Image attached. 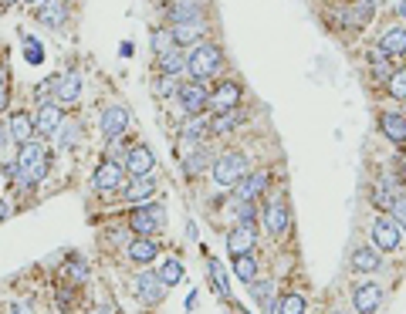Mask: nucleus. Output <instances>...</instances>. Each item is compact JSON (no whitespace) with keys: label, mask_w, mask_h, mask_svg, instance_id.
I'll return each mask as SVG.
<instances>
[{"label":"nucleus","mask_w":406,"mask_h":314,"mask_svg":"<svg viewBox=\"0 0 406 314\" xmlns=\"http://www.w3.org/2000/svg\"><path fill=\"white\" fill-rule=\"evenodd\" d=\"M224 65V54L217 44H193V51L186 54V71L193 75V81H206L210 75H217Z\"/></svg>","instance_id":"nucleus-1"},{"label":"nucleus","mask_w":406,"mask_h":314,"mask_svg":"<svg viewBox=\"0 0 406 314\" xmlns=\"http://www.w3.org/2000/svg\"><path fill=\"white\" fill-rule=\"evenodd\" d=\"M17 166H21V179L34 183L47 176V153L41 142H21V153H17Z\"/></svg>","instance_id":"nucleus-2"},{"label":"nucleus","mask_w":406,"mask_h":314,"mask_svg":"<svg viewBox=\"0 0 406 314\" xmlns=\"http://www.w3.org/2000/svg\"><path fill=\"white\" fill-rule=\"evenodd\" d=\"M153 47H156V54H166V51L176 47V41H173V34H169V27H162V31L153 34Z\"/></svg>","instance_id":"nucleus-40"},{"label":"nucleus","mask_w":406,"mask_h":314,"mask_svg":"<svg viewBox=\"0 0 406 314\" xmlns=\"http://www.w3.org/2000/svg\"><path fill=\"white\" fill-rule=\"evenodd\" d=\"M92 183H95L98 193H112V190H119L122 186V166L119 162H112V159L102 162V166L95 169V179H92Z\"/></svg>","instance_id":"nucleus-12"},{"label":"nucleus","mask_w":406,"mask_h":314,"mask_svg":"<svg viewBox=\"0 0 406 314\" xmlns=\"http://www.w3.org/2000/svg\"><path fill=\"white\" fill-rule=\"evenodd\" d=\"M393 190H389V183H379L376 190H372V206H379V210H389L393 206Z\"/></svg>","instance_id":"nucleus-38"},{"label":"nucleus","mask_w":406,"mask_h":314,"mask_svg":"<svg viewBox=\"0 0 406 314\" xmlns=\"http://www.w3.org/2000/svg\"><path fill=\"white\" fill-rule=\"evenodd\" d=\"M129 227L139 236H153L162 227V206H139V210L129 216Z\"/></svg>","instance_id":"nucleus-7"},{"label":"nucleus","mask_w":406,"mask_h":314,"mask_svg":"<svg viewBox=\"0 0 406 314\" xmlns=\"http://www.w3.org/2000/svg\"><path fill=\"white\" fill-rule=\"evenodd\" d=\"M24 58H28V65H41L44 61V47H41L38 38H24Z\"/></svg>","instance_id":"nucleus-39"},{"label":"nucleus","mask_w":406,"mask_h":314,"mask_svg":"<svg viewBox=\"0 0 406 314\" xmlns=\"http://www.w3.org/2000/svg\"><path fill=\"white\" fill-rule=\"evenodd\" d=\"M28 3H41V0H28Z\"/></svg>","instance_id":"nucleus-54"},{"label":"nucleus","mask_w":406,"mask_h":314,"mask_svg":"<svg viewBox=\"0 0 406 314\" xmlns=\"http://www.w3.org/2000/svg\"><path fill=\"white\" fill-rule=\"evenodd\" d=\"M372 14H376V7H372V3L352 0V3L342 10V24H345V27H352V31H363L365 24L372 21Z\"/></svg>","instance_id":"nucleus-16"},{"label":"nucleus","mask_w":406,"mask_h":314,"mask_svg":"<svg viewBox=\"0 0 406 314\" xmlns=\"http://www.w3.org/2000/svg\"><path fill=\"white\" fill-rule=\"evenodd\" d=\"M363 3H372V7H376V3H379V0H363Z\"/></svg>","instance_id":"nucleus-53"},{"label":"nucleus","mask_w":406,"mask_h":314,"mask_svg":"<svg viewBox=\"0 0 406 314\" xmlns=\"http://www.w3.org/2000/svg\"><path fill=\"white\" fill-rule=\"evenodd\" d=\"M176 95H180L183 115H203V109H210V91L203 88V81H186V85H180Z\"/></svg>","instance_id":"nucleus-4"},{"label":"nucleus","mask_w":406,"mask_h":314,"mask_svg":"<svg viewBox=\"0 0 406 314\" xmlns=\"http://www.w3.org/2000/svg\"><path fill=\"white\" fill-rule=\"evenodd\" d=\"M7 216H10V203H3V199H0V223H3Z\"/></svg>","instance_id":"nucleus-48"},{"label":"nucleus","mask_w":406,"mask_h":314,"mask_svg":"<svg viewBox=\"0 0 406 314\" xmlns=\"http://www.w3.org/2000/svg\"><path fill=\"white\" fill-rule=\"evenodd\" d=\"M389 216H393V220H396V223H400V227L406 230V197H396V199H393V206H389Z\"/></svg>","instance_id":"nucleus-42"},{"label":"nucleus","mask_w":406,"mask_h":314,"mask_svg":"<svg viewBox=\"0 0 406 314\" xmlns=\"http://www.w3.org/2000/svg\"><path fill=\"white\" fill-rule=\"evenodd\" d=\"M275 311L278 314H305V298H301V294H284Z\"/></svg>","instance_id":"nucleus-34"},{"label":"nucleus","mask_w":406,"mask_h":314,"mask_svg":"<svg viewBox=\"0 0 406 314\" xmlns=\"http://www.w3.org/2000/svg\"><path fill=\"white\" fill-rule=\"evenodd\" d=\"M75 139H78V122H65L61 118V125H58V146H75Z\"/></svg>","instance_id":"nucleus-37"},{"label":"nucleus","mask_w":406,"mask_h":314,"mask_svg":"<svg viewBox=\"0 0 406 314\" xmlns=\"http://www.w3.org/2000/svg\"><path fill=\"white\" fill-rule=\"evenodd\" d=\"M379 51H386L389 58H403L406 54V27H389L379 38Z\"/></svg>","instance_id":"nucleus-21"},{"label":"nucleus","mask_w":406,"mask_h":314,"mask_svg":"<svg viewBox=\"0 0 406 314\" xmlns=\"http://www.w3.org/2000/svg\"><path fill=\"white\" fill-rule=\"evenodd\" d=\"M160 280L162 284H180V280H183V264H180V260H166L160 271Z\"/></svg>","instance_id":"nucleus-36"},{"label":"nucleus","mask_w":406,"mask_h":314,"mask_svg":"<svg viewBox=\"0 0 406 314\" xmlns=\"http://www.w3.org/2000/svg\"><path fill=\"white\" fill-rule=\"evenodd\" d=\"M156 193V183H153V176H136L132 183H129V190H125V197L132 199V203H142V199H149Z\"/></svg>","instance_id":"nucleus-28"},{"label":"nucleus","mask_w":406,"mask_h":314,"mask_svg":"<svg viewBox=\"0 0 406 314\" xmlns=\"http://www.w3.org/2000/svg\"><path fill=\"white\" fill-rule=\"evenodd\" d=\"M7 98H10V85H7V75H0V112H7Z\"/></svg>","instance_id":"nucleus-45"},{"label":"nucleus","mask_w":406,"mask_h":314,"mask_svg":"<svg viewBox=\"0 0 406 314\" xmlns=\"http://www.w3.org/2000/svg\"><path fill=\"white\" fill-rule=\"evenodd\" d=\"M379 128H383V135L389 139V142H406V115L403 112H383L379 115Z\"/></svg>","instance_id":"nucleus-18"},{"label":"nucleus","mask_w":406,"mask_h":314,"mask_svg":"<svg viewBox=\"0 0 406 314\" xmlns=\"http://www.w3.org/2000/svg\"><path fill=\"white\" fill-rule=\"evenodd\" d=\"M156 254H160V243H153V236H139L129 243V260L136 264H153Z\"/></svg>","instance_id":"nucleus-20"},{"label":"nucleus","mask_w":406,"mask_h":314,"mask_svg":"<svg viewBox=\"0 0 406 314\" xmlns=\"http://www.w3.org/2000/svg\"><path fill=\"white\" fill-rule=\"evenodd\" d=\"M352 298H356V311L372 314V311H379V304H383V287L379 284H359L352 291Z\"/></svg>","instance_id":"nucleus-14"},{"label":"nucleus","mask_w":406,"mask_h":314,"mask_svg":"<svg viewBox=\"0 0 406 314\" xmlns=\"http://www.w3.org/2000/svg\"><path fill=\"white\" fill-rule=\"evenodd\" d=\"M372 243H376V250H400L403 247V227L393 216H379L372 223Z\"/></svg>","instance_id":"nucleus-5"},{"label":"nucleus","mask_w":406,"mask_h":314,"mask_svg":"<svg viewBox=\"0 0 406 314\" xmlns=\"http://www.w3.org/2000/svg\"><path fill=\"white\" fill-rule=\"evenodd\" d=\"M210 274H213V280H217V291H220L224 298H231V291H227V284H224V271H220L217 260H210Z\"/></svg>","instance_id":"nucleus-44"},{"label":"nucleus","mask_w":406,"mask_h":314,"mask_svg":"<svg viewBox=\"0 0 406 314\" xmlns=\"http://www.w3.org/2000/svg\"><path fill=\"white\" fill-rule=\"evenodd\" d=\"M180 135H183V139H190V142H200V139H206V135H210V118L186 115V122L180 125Z\"/></svg>","instance_id":"nucleus-24"},{"label":"nucleus","mask_w":406,"mask_h":314,"mask_svg":"<svg viewBox=\"0 0 406 314\" xmlns=\"http://www.w3.org/2000/svg\"><path fill=\"white\" fill-rule=\"evenodd\" d=\"M169 34H173V41H176V47L180 44H200V38L206 34V21L203 17H193V21H176L173 27H169Z\"/></svg>","instance_id":"nucleus-9"},{"label":"nucleus","mask_w":406,"mask_h":314,"mask_svg":"<svg viewBox=\"0 0 406 314\" xmlns=\"http://www.w3.org/2000/svg\"><path fill=\"white\" fill-rule=\"evenodd\" d=\"M14 314H31L28 308H14Z\"/></svg>","instance_id":"nucleus-50"},{"label":"nucleus","mask_w":406,"mask_h":314,"mask_svg":"<svg viewBox=\"0 0 406 314\" xmlns=\"http://www.w3.org/2000/svg\"><path fill=\"white\" fill-rule=\"evenodd\" d=\"M379 250L376 247H359V250H352V271H359V274H372V271H379Z\"/></svg>","instance_id":"nucleus-23"},{"label":"nucleus","mask_w":406,"mask_h":314,"mask_svg":"<svg viewBox=\"0 0 406 314\" xmlns=\"http://www.w3.org/2000/svg\"><path fill=\"white\" fill-rule=\"evenodd\" d=\"M169 17H173V24L176 21H193V17H203V7L197 0H176V3H169Z\"/></svg>","instance_id":"nucleus-29"},{"label":"nucleus","mask_w":406,"mask_h":314,"mask_svg":"<svg viewBox=\"0 0 406 314\" xmlns=\"http://www.w3.org/2000/svg\"><path fill=\"white\" fill-rule=\"evenodd\" d=\"M264 223H268V230L275 236H281L284 230H288V223H291V220H288V206H281V203L268 206V210H264Z\"/></svg>","instance_id":"nucleus-26"},{"label":"nucleus","mask_w":406,"mask_h":314,"mask_svg":"<svg viewBox=\"0 0 406 314\" xmlns=\"http://www.w3.org/2000/svg\"><path fill=\"white\" fill-rule=\"evenodd\" d=\"M241 85L237 81H220V88L210 95V112H231L241 102Z\"/></svg>","instance_id":"nucleus-10"},{"label":"nucleus","mask_w":406,"mask_h":314,"mask_svg":"<svg viewBox=\"0 0 406 314\" xmlns=\"http://www.w3.org/2000/svg\"><path fill=\"white\" fill-rule=\"evenodd\" d=\"M257 243V234H254V227L250 223H241V227H234L231 236H227V250L234 254V257H241V254H250V247Z\"/></svg>","instance_id":"nucleus-17"},{"label":"nucleus","mask_w":406,"mask_h":314,"mask_svg":"<svg viewBox=\"0 0 406 314\" xmlns=\"http://www.w3.org/2000/svg\"><path fill=\"white\" fill-rule=\"evenodd\" d=\"M125 125H129V109L125 105H109L102 112V132H105V139H119L122 132H125Z\"/></svg>","instance_id":"nucleus-13"},{"label":"nucleus","mask_w":406,"mask_h":314,"mask_svg":"<svg viewBox=\"0 0 406 314\" xmlns=\"http://www.w3.org/2000/svg\"><path fill=\"white\" fill-rule=\"evenodd\" d=\"M183 68H186V54H180L176 47L166 51V54H160V71L162 75H176V78H180Z\"/></svg>","instance_id":"nucleus-31"},{"label":"nucleus","mask_w":406,"mask_h":314,"mask_svg":"<svg viewBox=\"0 0 406 314\" xmlns=\"http://www.w3.org/2000/svg\"><path fill=\"white\" fill-rule=\"evenodd\" d=\"M237 122H241V112H237V109H231V112H213V118H210V135H224V132H231Z\"/></svg>","instance_id":"nucleus-30"},{"label":"nucleus","mask_w":406,"mask_h":314,"mask_svg":"<svg viewBox=\"0 0 406 314\" xmlns=\"http://www.w3.org/2000/svg\"><path fill=\"white\" fill-rule=\"evenodd\" d=\"M78 95H81V78L78 75H65V78L58 75V85H54V98H58V105H61V102H75Z\"/></svg>","instance_id":"nucleus-25"},{"label":"nucleus","mask_w":406,"mask_h":314,"mask_svg":"<svg viewBox=\"0 0 406 314\" xmlns=\"http://www.w3.org/2000/svg\"><path fill=\"white\" fill-rule=\"evenodd\" d=\"M369 68H372V75H376L379 81H386L389 75H393V68H389V54H386V51H379V47H376V51H369Z\"/></svg>","instance_id":"nucleus-32"},{"label":"nucleus","mask_w":406,"mask_h":314,"mask_svg":"<svg viewBox=\"0 0 406 314\" xmlns=\"http://www.w3.org/2000/svg\"><path fill=\"white\" fill-rule=\"evenodd\" d=\"M244 176H247V156L244 153H224L213 162V179L220 186H237Z\"/></svg>","instance_id":"nucleus-3"},{"label":"nucleus","mask_w":406,"mask_h":314,"mask_svg":"<svg viewBox=\"0 0 406 314\" xmlns=\"http://www.w3.org/2000/svg\"><path fill=\"white\" fill-rule=\"evenodd\" d=\"M396 10H400V17H406V0H400V7H396Z\"/></svg>","instance_id":"nucleus-49"},{"label":"nucleus","mask_w":406,"mask_h":314,"mask_svg":"<svg viewBox=\"0 0 406 314\" xmlns=\"http://www.w3.org/2000/svg\"><path fill=\"white\" fill-rule=\"evenodd\" d=\"M162 294H166V284L160 280L156 271H142V274L136 277V298L142 304H160Z\"/></svg>","instance_id":"nucleus-8"},{"label":"nucleus","mask_w":406,"mask_h":314,"mask_svg":"<svg viewBox=\"0 0 406 314\" xmlns=\"http://www.w3.org/2000/svg\"><path fill=\"white\" fill-rule=\"evenodd\" d=\"M403 172H406V169H403Z\"/></svg>","instance_id":"nucleus-55"},{"label":"nucleus","mask_w":406,"mask_h":314,"mask_svg":"<svg viewBox=\"0 0 406 314\" xmlns=\"http://www.w3.org/2000/svg\"><path fill=\"white\" fill-rule=\"evenodd\" d=\"M183 169H186V176H197V172H203V169H206V153H197V156H190Z\"/></svg>","instance_id":"nucleus-43"},{"label":"nucleus","mask_w":406,"mask_h":314,"mask_svg":"<svg viewBox=\"0 0 406 314\" xmlns=\"http://www.w3.org/2000/svg\"><path fill=\"white\" fill-rule=\"evenodd\" d=\"M102 314H119V311H116V308H105V311H102Z\"/></svg>","instance_id":"nucleus-52"},{"label":"nucleus","mask_w":406,"mask_h":314,"mask_svg":"<svg viewBox=\"0 0 406 314\" xmlns=\"http://www.w3.org/2000/svg\"><path fill=\"white\" fill-rule=\"evenodd\" d=\"M7 128H10V139H14V142H31V135H34V118L28 115V112H14L10 122H7Z\"/></svg>","instance_id":"nucleus-22"},{"label":"nucleus","mask_w":406,"mask_h":314,"mask_svg":"<svg viewBox=\"0 0 406 314\" xmlns=\"http://www.w3.org/2000/svg\"><path fill=\"white\" fill-rule=\"evenodd\" d=\"M58 125H61V109H58V102H41L38 118H34V132H38V135H54Z\"/></svg>","instance_id":"nucleus-15"},{"label":"nucleus","mask_w":406,"mask_h":314,"mask_svg":"<svg viewBox=\"0 0 406 314\" xmlns=\"http://www.w3.org/2000/svg\"><path fill=\"white\" fill-rule=\"evenodd\" d=\"M72 274H75V280H85V277H88V271H85V264H81V260H75V264H72Z\"/></svg>","instance_id":"nucleus-46"},{"label":"nucleus","mask_w":406,"mask_h":314,"mask_svg":"<svg viewBox=\"0 0 406 314\" xmlns=\"http://www.w3.org/2000/svg\"><path fill=\"white\" fill-rule=\"evenodd\" d=\"M10 3H17V0H0V7H10Z\"/></svg>","instance_id":"nucleus-51"},{"label":"nucleus","mask_w":406,"mask_h":314,"mask_svg":"<svg viewBox=\"0 0 406 314\" xmlns=\"http://www.w3.org/2000/svg\"><path fill=\"white\" fill-rule=\"evenodd\" d=\"M386 91H389L393 98H406V68L393 71V75L386 78Z\"/></svg>","instance_id":"nucleus-35"},{"label":"nucleus","mask_w":406,"mask_h":314,"mask_svg":"<svg viewBox=\"0 0 406 314\" xmlns=\"http://www.w3.org/2000/svg\"><path fill=\"white\" fill-rule=\"evenodd\" d=\"M268 183H271V176H268V172H250V176H244L241 183H237V190H234V193H237V199H250V203H254V199L268 190Z\"/></svg>","instance_id":"nucleus-19"},{"label":"nucleus","mask_w":406,"mask_h":314,"mask_svg":"<svg viewBox=\"0 0 406 314\" xmlns=\"http://www.w3.org/2000/svg\"><path fill=\"white\" fill-rule=\"evenodd\" d=\"M250 298L261 304V311L264 314L275 311V284H271V280H257V284H250Z\"/></svg>","instance_id":"nucleus-27"},{"label":"nucleus","mask_w":406,"mask_h":314,"mask_svg":"<svg viewBox=\"0 0 406 314\" xmlns=\"http://www.w3.org/2000/svg\"><path fill=\"white\" fill-rule=\"evenodd\" d=\"M34 14L44 27H54V31H65V24H68V3L65 0H41V3H34Z\"/></svg>","instance_id":"nucleus-6"},{"label":"nucleus","mask_w":406,"mask_h":314,"mask_svg":"<svg viewBox=\"0 0 406 314\" xmlns=\"http://www.w3.org/2000/svg\"><path fill=\"white\" fill-rule=\"evenodd\" d=\"M176 88H180V85H176V75H160V81H156V88H153V91H156L160 98H166V95H173Z\"/></svg>","instance_id":"nucleus-41"},{"label":"nucleus","mask_w":406,"mask_h":314,"mask_svg":"<svg viewBox=\"0 0 406 314\" xmlns=\"http://www.w3.org/2000/svg\"><path fill=\"white\" fill-rule=\"evenodd\" d=\"M7 139H10V128H7V125H0V149L7 146Z\"/></svg>","instance_id":"nucleus-47"},{"label":"nucleus","mask_w":406,"mask_h":314,"mask_svg":"<svg viewBox=\"0 0 406 314\" xmlns=\"http://www.w3.org/2000/svg\"><path fill=\"white\" fill-rule=\"evenodd\" d=\"M234 274L241 277L244 284H254V277H257V260H254L250 254H241V257H234Z\"/></svg>","instance_id":"nucleus-33"},{"label":"nucleus","mask_w":406,"mask_h":314,"mask_svg":"<svg viewBox=\"0 0 406 314\" xmlns=\"http://www.w3.org/2000/svg\"><path fill=\"white\" fill-rule=\"evenodd\" d=\"M132 176H149L153 172V166H156V156L149 153V146H132L129 153H125V162H122Z\"/></svg>","instance_id":"nucleus-11"}]
</instances>
